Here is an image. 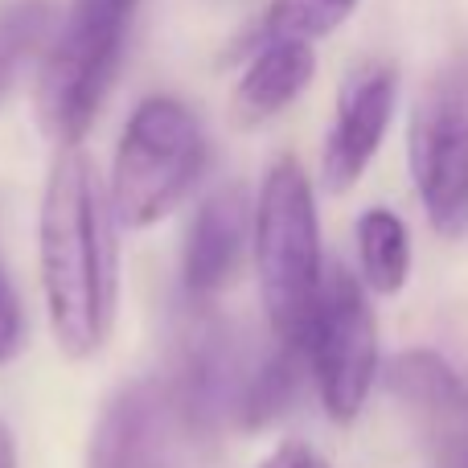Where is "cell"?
<instances>
[{"label": "cell", "instance_id": "obj_1", "mask_svg": "<svg viewBox=\"0 0 468 468\" xmlns=\"http://www.w3.org/2000/svg\"><path fill=\"white\" fill-rule=\"evenodd\" d=\"M112 189L82 148H62L41 197V288L54 341L66 357L103 349L120 304V242Z\"/></svg>", "mask_w": 468, "mask_h": 468}, {"label": "cell", "instance_id": "obj_2", "mask_svg": "<svg viewBox=\"0 0 468 468\" xmlns=\"http://www.w3.org/2000/svg\"><path fill=\"white\" fill-rule=\"evenodd\" d=\"M259 292L271 333L283 349L304 354L316 304L324 292L321 267V227H316V197L304 169L292 156L275 161L259 189L250 214Z\"/></svg>", "mask_w": 468, "mask_h": 468}, {"label": "cell", "instance_id": "obj_3", "mask_svg": "<svg viewBox=\"0 0 468 468\" xmlns=\"http://www.w3.org/2000/svg\"><path fill=\"white\" fill-rule=\"evenodd\" d=\"M140 0H74L37 74L41 132L62 148H79L120 70L128 25Z\"/></svg>", "mask_w": 468, "mask_h": 468}, {"label": "cell", "instance_id": "obj_4", "mask_svg": "<svg viewBox=\"0 0 468 468\" xmlns=\"http://www.w3.org/2000/svg\"><path fill=\"white\" fill-rule=\"evenodd\" d=\"M206 169V136L181 99L153 95L132 112L112 165L115 218L132 230L169 218Z\"/></svg>", "mask_w": 468, "mask_h": 468}, {"label": "cell", "instance_id": "obj_5", "mask_svg": "<svg viewBox=\"0 0 468 468\" xmlns=\"http://www.w3.org/2000/svg\"><path fill=\"white\" fill-rule=\"evenodd\" d=\"M411 177L428 222L444 239L468 234V66L431 74L411 112Z\"/></svg>", "mask_w": 468, "mask_h": 468}, {"label": "cell", "instance_id": "obj_6", "mask_svg": "<svg viewBox=\"0 0 468 468\" xmlns=\"http://www.w3.org/2000/svg\"><path fill=\"white\" fill-rule=\"evenodd\" d=\"M304 362L329 420H357L378 378V324L366 288L346 267H333L324 275L321 304L304 341Z\"/></svg>", "mask_w": 468, "mask_h": 468}, {"label": "cell", "instance_id": "obj_7", "mask_svg": "<svg viewBox=\"0 0 468 468\" xmlns=\"http://www.w3.org/2000/svg\"><path fill=\"white\" fill-rule=\"evenodd\" d=\"M177 407L156 382H128L103 403L87 468H177Z\"/></svg>", "mask_w": 468, "mask_h": 468}, {"label": "cell", "instance_id": "obj_8", "mask_svg": "<svg viewBox=\"0 0 468 468\" xmlns=\"http://www.w3.org/2000/svg\"><path fill=\"white\" fill-rule=\"evenodd\" d=\"M247 374H239L230 329L210 313H194L177 341V374H173L169 399L186 423L210 428L222 420V411H239Z\"/></svg>", "mask_w": 468, "mask_h": 468}, {"label": "cell", "instance_id": "obj_9", "mask_svg": "<svg viewBox=\"0 0 468 468\" xmlns=\"http://www.w3.org/2000/svg\"><path fill=\"white\" fill-rule=\"evenodd\" d=\"M395 99L399 79L390 66H366L341 87L337 115L324 140V186L329 189L341 194L362 181L395 120Z\"/></svg>", "mask_w": 468, "mask_h": 468}, {"label": "cell", "instance_id": "obj_10", "mask_svg": "<svg viewBox=\"0 0 468 468\" xmlns=\"http://www.w3.org/2000/svg\"><path fill=\"white\" fill-rule=\"evenodd\" d=\"M250 230V206L242 186H222L197 206L194 227L186 234V259H181V280L186 292L202 304L234 275L242 255V242Z\"/></svg>", "mask_w": 468, "mask_h": 468}, {"label": "cell", "instance_id": "obj_11", "mask_svg": "<svg viewBox=\"0 0 468 468\" xmlns=\"http://www.w3.org/2000/svg\"><path fill=\"white\" fill-rule=\"evenodd\" d=\"M316 58L304 41H267L250 54L247 74L234 90V120L255 128V123L280 115L288 103H296L300 90L313 82Z\"/></svg>", "mask_w": 468, "mask_h": 468}, {"label": "cell", "instance_id": "obj_12", "mask_svg": "<svg viewBox=\"0 0 468 468\" xmlns=\"http://www.w3.org/2000/svg\"><path fill=\"white\" fill-rule=\"evenodd\" d=\"M387 387L399 403H407L420 415L423 428L461 411L468 403V387L461 382V374L440 354H431V349H407V354H399L387 370Z\"/></svg>", "mask_w": 468, "mask_h": 468}, {"label": "cell", "instance_id": "obj_13", "mask_svg": "<svg viewBox=\"0 0 468 468\" xmlns=\"http://www.w3.org/2000/svg\"><path fill=\"white\" fill-rule=\"evenodd\" d=\"M357 259H362L366 288H374L378 296L403 292L407 275H411L407 222L395 210H366L357 222Z\"/></svg>", "mask_w": 468, "mask_h": 468}, {"label": "cell", "instance_id": "obj_14", "mask_svg": "<svg viewBox=\"0 0 468 468\" xmlns=\"http://www.w3.org/2000/svg\"><path fill=\"white\" fill-rule=\"evenodd\" d=\"M300 362H304V354L280 346L247 374V387H242V399H239L242 428L250 431L267 428L271 420H280L288 411V403L296 399V387H300Z\"/></svg>", "mask_w": 468, "mask_h": 468}, {"label": "cell", "instance_id": "obj_15", "mask_svg": "<svg viewBox=\"0 0 468 468\" xmlns=\"http://www.w3.org/2000/svg\"><path fill=\"white\" fill-rule=\"evenodd\" d=\"M357 0H271L255 29V41L267 46V41H313L337 33L341 25L354 16Z\"/></svg>", "mask_w": 468, "mask_h": 468}, {"label": "cell", "instance_id": "obj_16", "mask_svg": "<svg viewBox=\"0 0 468 468\" xmlns=\"http://www.w3.org/2000/svg\"><path fill=\"white\" fill-rule=\"evenodd\" d=\"M49 29V0H13L0 13V103L13 90L16 70Z\"/></svg>", "mask_w": 468, "mask_h": 468}, {"label": "cell", "instance_id": "obj_17", "mask_svg": "<svg viewBox=\"0 0 468 468\" xmlns=\"http://www.w3.org/2000/svg\"><path fill=\"white\" fill-rule=\"evenodd\" d=\"M428 440L436 468H468V403L461 411L428 423Z\"/></svg>", "mask_w": 468, "mask_h": 468}, {"label": "cell", "instance_id": "obj_18", "mask_svg": "<svg viewBox=\"0 0 468 468\" xmlns=\"http://www.w3.org/2000/svg\"><path fill=\"white\" fill-rule=\"evenodd\" d=\"M21 304H16V292L13 283H8L5 267H0V366H8L16 357V349H21Z\"/></svg>", "mask_w": 468, "mask_h": 468}, {"label": "cell", "instance_id": "obj_19", "mask_svg": "<svg viewBox=\"0 0 468 468\" xmlns=\"http://www.w3.org/2000/svg\"><path fill=\"white\" fill-rule=\"evenodd\" d=\"M259 468H329V461L316 456L308 444H280Z\"/></svg>", "mask_w": 468, "mask_h": 468}, {"label": "cell", "instance_id": "obj_20", "mask_svg": "<svg viewBox=\"0 0 468 468\" xmlns=\"http://www.w3.org/2000/svg\"><path fill=\"white\" fill-rule=\"evenodd\" d=\"M0 468H16V444L5 423H0Z\"/></svg>", "mask_w": 468, "mask_h": 468}]
</instances>
